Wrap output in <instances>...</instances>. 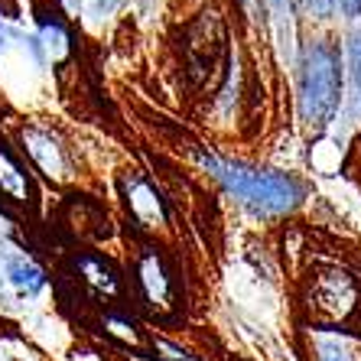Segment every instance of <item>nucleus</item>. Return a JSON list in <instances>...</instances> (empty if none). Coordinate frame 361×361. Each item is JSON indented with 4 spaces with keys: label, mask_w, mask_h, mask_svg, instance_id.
I'll list each match as a JSON object with an SVG mask.
<instances>
[{
    "label": "nucleus",
    "mask_w": 361,
    "mask_h": 361,
    "mask_svg": "<svg viewBox=\"0 0 361 361\" xmlns=\"http://www.w3.org/2000/svg\"><path fill=\"white\" fill-rule=\"evenodd\" d=\"M202 166L235 199H241L244 205H251L261 215H283V212L296 209L302 199V185L277 169H257L247 163L219 160V157H202Z\"/></svg>",
    "instance_id": "1"
},
{
    "label": "nucleus",
    "mask_w": 361,
    "mask_h": 361,
    "mask_svg": "<svg viewBox=\"0 0 361 361\" xmlns=\"http://www.w3.org/2000/svg\"><path fill=\"white\" fill-rule=\"evenodd\" d=\"M348 68H352V82H355V92H358L361 101V33H355L348 39Z\"/></svg>",
    "instance_id": "4"
},
{
    "label": "nucleus",
    "mask_w": 361,
    "mask_h": 361,
    "mask_svg": "<svg viewBox=\"0 0 361 361\" xmlns=\"http://www.w3.org/2000/svg\"><path fill=\"white\" fill-rule=\"evenodd\" d=\"M336 4L345 10V17H348V20H358L361 17V0H336Z\"/></svg>",
    "instance_id": "8"
},
{
    "label": "nucleus",
    "mask_w": 361,
    "mask_h": 361,
    "mask_svg": "<svg viewBox=\"0 0 361 361\" xmlns=\"http://www.w3.org/2000/svg\"><path fill=\"white\" fill-rule=\"evenodd\" d=\"M300 118L310 127H326L336 118L342 101V59L329 39H312L300 56V82H296Z\"/></svg>",
    "instance_id": "2"
},
{
    "label": "nucleus",
    "mask_w": 361,
    "mask_h": 361,
    "mask_svg": "<svg viewBox=\"0 0 361 361\" xmlns=\"http://www.w3.org/2000/svg\"><path fill=\"white\" fill-rule=\"evenodd\" d=\"M4 39H7V30H4V23H0V49H4Z\"/></svg>",
    "instance_id": "9"
},
{
    "label": "nucleus",
    "mask_w": 361,
    "mask_h": 361,
    "mask_svg": "<svg viewBox=\"0 0 361 361\" xmlns=\"http://www.w3.org/2000/svg\"><path fill=\"white\" fill-rule=\"evenodd\" d=\"M121 7V0H92V13L94 17H108Z\"/></svg>",
    "instance_id": "7"
},
{
    "label": "nucleus",
    "mask_w": 361,
    "mask_h": 361,
    "mask_svg": "<svg viewBox=\"0 0 361 361\" xmlns=\"http://www.w3.org/2000/svg\"><path fill=\"white\" fill-rule=\"evenodd\" d=\"M319 361H352V355L338 338H319Z\"/></svg>",
    "instance_id": "5"
},
{
    "label": "nucleus",
    "mask_w": 361,
    "mask_h": 361,
    "mask_svg": "<svg viewBox=\"0 0 361 361\" xmlns=\"http://www.w3.org/2000/svg\"><path fill=\"white\" fill-rule=\"evenodd\" d=\"M306 7L312 10V17H319V20H329L332 13H336V0H306Z\"/></svg>",
    "instance_id": "6"
},
{
    "label": "nucleus",
    "mask_w": 361,
    "mask_h": 361,
    "mask_svg": "<svg viewBox=\"0 0 361 361\" xmlns=\"http://www.w3.org/2000/svg\"><path fill=\"white\" fill-rule=\"evenodd\" d=\"M7 277L23 296H36L42 286H46V274H42L33 261H26V257H13V261L7 264Z\"/></svg>",
    "instance_id": "3"
}]
</instances>
